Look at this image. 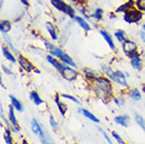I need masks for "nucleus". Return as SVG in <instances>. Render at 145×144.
Masks as SVG:
<instances>
[{
    "instance_id": "nucleus-1",
    "label": "nucleus",
    "mask_w": 145,
    "mask_h": 144,
    "mask_svg": "<svg viewBox=\"0 0 145 144\" xmlns=\"http://www.w3.org/2000/svg\"><path fill=\"white\" fill-rule=\"evenodd\" d=\"M94 93L103 101H112L114 99V87L112 81L106 76H102L91 82Z\"/></svg>"
},
{
    "instance_id": "nucleus-2",
    "label": "nucleus",
    "mask_w": 145,
    "mask_h": 144,
    "mask_svg": "<svg viewBox=\"0 0 145 144\" xmlns=\"http://www.w3.org/2000/svg\"><path fill=\"white\" fill-rule=\"evenodd\" d=\"M101 71L103 75L109 78L114 83H116L123 88H128V83L126 81V76L124 72H121L120 69H114L110 65L106 64L101 65Z\"/></svg>"
},
{
    "instance_id": "nucleus-3",
    "label": "nucleus",
    "mask_w": 145,
    "mask_h": 144,
    "mask_svg": "<svg viewBox=\"0 0 145 144\" xmlns=\"http://www.w3.org/2000/svg\"><path fill=\"white\" fill-rule=\"evenodd\" d=\"M44 45H45V47H46L48 54L52 55L53 57L58 58L59 60H60L62 63H64L65 65H69V66H72V67H77L76 62L74 61L72 58L69 55L66 54L62 48L56 46L55 44L48 42V41H46V40L44 41Z\"/></svg>"
},
{
    "instance_id": "nucleus-4",
    "label": "nucleus",
    "mask_w": 145,
    "mask_h": 144,
    "mask_svg": "<svg viewBox=\"0 0 145 144\" xmlns=\"http://www.w3.org/2000/svg\"><path fill=\"white\" fill-rule=\"evenodd\" d=\"M143 19V13L139 11L136 7H131V10L123 14V20L128 24H133V23H139Z\"/></svg>"
},
{
    "instance_id": "nucleus-5",
    "label": "nucleus",
    "mask_w": 145,
    "mask_h": 144,
    "mask_svg": "<svg viewBox=\"0 0 145 144\" xmlns=\"http://www.w3.org/2000/svg\"><path fill=\"white\" fill-rule=\"evenodd\" d=\"M121 46H122V52L127 58H131L134 55L139 54V46L134 40L127 38L123 43L121 44Z\"/></svg>"
},
{
    "instance_id": "nucleus-6",
    "label": "nucleus",
    "mask_w": 145,
    "mask_h": 144,
    "mask_svg": "<svg viewBox=\"0 0 145 144\" xmlns=\"http://www.w3.org/2000/svg\"><path fill=\"white\" fill-rule=\"evenodd\" d=\"M15 107L13 105H10L8 106V121L11 123V130L12 133L15 134V135H17V134L20 133V125H19V122L17 118H16V115H15Z\"/></svg>"
},
{
    "instance_id": "nucleus-7",
    "label": "nucleus",
    "mask_w": 145,
    "mask_h": 144,
    "mask_svg": "<svg viewBox=\"0 0 145 144\" xmlns=\"http://www.w3.org/2000/svg\"><path fill=\"white\" fill-rule=\"evenodd\" d=\"M60 75L62 76L63 79L67 80V81H75L78 78L79 73L75 69V67H72L69 65H65L64 69H62L61 73H60Z\"/></svg>"
},
{
    "instance_id": "nucleus-8",
    "label": "nucleus",
    "mask_w": 145,
    "mask_h": 144,
    "mask_svg": "<svg viewBox=\"0 0 145 144\" xmlns=\"http://www.w3.org/2000/svg\"><path fill=\"white\" fill-rule=\"evenodd\" d=\"M17 62H18V64L20 65V67H21V69L26 73L34 72V69H35V67H36V66H35L32 62L29 61L25 56H23V55H21V54H18Z\"/></svg>"
},
{
    "instance_id": "nucleus-9",
    "label": "nucleus",
    "mask_w": 145,
    "mask_h": 144,
    "mask_svg": "<svg viewBox=\"0 0 145 144\" xmlns=\"http://www.w3.org/2000/svg\"><path fill=\"white\" fill-rule=\"evenodd\" d=\"M82 74H83V76L87 79V81H89V82H93L94 80L98 79V78L103 76V73L99 72L97 69H89V67H84L82 69Z\"/></svg>"
},
{
    "instance_id": "nucleus-10",
    "label": "nucleus",
    "mask_w": 145,
    "mask_h": 144,
    "mask_svg": "<svg viewBox=\"0 0 145 144\" xmlns=\"http://www.w3.org/2000/svg\"><path fill=\"white\" fill-rule=\"evenodd\" d=\"M45 59H46V61L48 62L51 65H53V66L55 67V69H56V71H58L59 73H61V71L64 69V66H65V64H64V63H62L59 59L53 57V56L50 55V54L45 56Z\"/></svg>"
},
{
    "instance_id": "nucleus-11",
    "label": "nucleus",
    "mask_w": 145,
    "mask_h": 144,
    "mask_svg": "<svg viewBox=\"0 0 145 144\" xmlns=\"http://www.w3.org/2000/svg\"><path fill=\"white\" fill-rule=\"evenodd\" d=\"M99 34L101 35V37L104 39L107 45L109 46V48L112 50H116V45H115V42H114V39H112V35L109 34L108 32H106L105 29H99Z\"/></svg>"
},
{
    "instance_id": "nucleus-12",
    "label": "nucleus",
    "mask_w": 145,
    "mask_h": 144,
    "mask_svg": "<svg viewBox=\"0 0 145 144\" xmlns=\"http://www.w3.org/2000/svg\"><path fill=\"white\" fill-rule=\"evenodd\" d=\"M1 128H3V134H2V138L5 144H14V138H13V133L10 127L3 125L2 123L0 124Z\"/></svg>"
},
{
    "instance_id": "nucleus-13",
    "label": "nucleus",
    "mask_w": 145,
    "mask_h": 144,
    "mask_svg": "<svg viewBox=\"0 0 145 144\" xmlns=\"http://www.w3.org/2000/svg\"><path fill=\"white\" fill-rule=\"evenodd\" d=\"M129 61H131V65L134 67L136 71H142V66H143V61H142V58L140 54H136L134 56H131L129 58Z\"/></svg>"
},
{
    "instance_id": "nucleus-14",
    "label": "nucleus",
    "mask_w": 145,
    "mask_h": 144,
    "mask_svg": "<svg viewBox=\"0 0 145 144\" xmlns=\"http://www.w3.org/2000/svg\"><path fill=\"white\" fill-rule=\"evenodd\" d=\"M60 98H61V95L58 94V93H56L54 96V101L55 103L57 104V107H58V111L60 113V115H62V117H64L67 112V107H66V105L60 100Z\"/></svg>"
},
{
    "instance_id": "nucleus-15",
    "label": "nucleus",
    "mask_w": 145,
    "mask_h": 144,
    "mask_svg": "<svg viewBox=\"0 0 145 144\" xmlns=\"http://www.w3.org/2000/svg\"><path fill=\"white\" fill-rule=\"evenodd\" d=\"M29 99H31V101H32L36 106H38V107L46 105L45 104V102L42 100V98L40 97L39 93L36 92V90H32V92H29Z\"/></svg>"
},
{
    "instance_id": "nucleus-16",
    "label": "nucleus",
    "mask_w": 145,
    "mask_h": 144,
    "mask_svg": "<svg viewBox=\"0 0 145 144\" xmlns=\"http://www.w3.org/2000/svg\"><path fill=\"white\" fill-rule=\"evenodd\" d=\"M1 53L3 55L4 59H7L8 62H11V63H16L17 62V59L15 58L14 54L12 53L10 48L5 45V44H2V46H1Z\"/></svg>"
},
{
    "instance_id": "nucleus-17",
    "label": "nucleus",
    "mask_w": 145,
    "mask_h": 144,
    "mask_svg": "<svg viewBox=\"0 0 145 144\" xmlns=\"http://www.w3.org/2000/svg\"><path fill=\"white\" fill-rule=\"evenodd\" d=\"M114 121L116 124L118 125H121L123 127H128V122L131 121V117L128 115H120V116H116L114 118Z\"/></svg>"
},
{
    "instance_id": "nucleus-18",
    "label": "nucleus",
    "mask_w": 145,
    "mask_h": 144,
    "mask_svg": "<svg viewBox=\"0 0 145 144\" xmlns=\"http://www.w3.org/2000/svg\"><path fill=\"white\" fill-rule=\"evenodd\" d=\"M31 130H32V132H33L36 136H38V137H39L40 135H42L44 132L43 127L40 125V123L38 122L35 118L32 119V121H31Z\"/></svg>"
},
{
    "instance_id": "nucleus-19",
    "label": "nucleus",
    "mask_w": 145,
    "mask_h": 144,
    "mask_svg": "<svg viewBox=\"0 0 145 144\" xmlns=\"http://www.w3.org/2000/svg\"><path fill=\"white\" fill-rule=\"evenodd\" d=\"M45 29L48 32L52 39L55 40V41L58 40V32H57V29H56V26L52 22H46L45 23Z\"/></svg>"
},
{
    "instance_id": "nucleus-20",
    "label": "nucleus",
    "mask_w": 145,
    "mask_h": 144,
    "mask_svg": "<svg viewBox=\"0 0 145 144\" xmlns=\"http://www.w3.org/2000/svg\"><path fill=\"white\" fill-rule=\"evenodd\" d=\"M78 113H80V114H82V115L85 117V118H87L88 120H91V121H93V122L95 123H100V120L96 117V116L93 114V113H91L88 109H85V108H78Z\"/></svg>"
},
{
    "instance_id": "nucleus-21",
    "label": "nucleus",
    "mask_w": 145,
    "mask_h": 144,
    "mask_svg": "<svg viewBox=\"0 0 145 144\" xmlns=\"http://www.w3.org/2000/svg\"><path fill=\"white\" fill-rule=\"evenodd\" d=\"M135 7V4L133 3V2L127 1V2L121 4V5H119V7H117L116 10H115V14H125L128 10H131V7Z\"/></svg>"
},
{
    "instance_id": "nucleus-22",
    "label": "nucleus",
    "mask_w": 145,
    "mask_h": 144,
    "mask_svg": "<svg viewBox=\"0 0 145 144\" xmlns=\"http://www.w3.org/2000/svg\"><path fill=\"white\" fill-rule=\"evenodd\" d=\"M127 97L131 98V100L136 101V102H138V101H140L142 99V94L141 92L138 90V88H131V90H129L128 92L126 93Z\"/></svg>"
},
{
    "instance_id": "nucleus-23",
    "label": "nucleus",
    "mask_w": 145,
    "mask_h": 144,
    "mask_svg": "<svg viewBox=\"0 0 145 144\" xmlns=\"http://www.w3.org/2000/svg\"><path fill=\"white\" fill-rule=\"evenodd\" d=\"M75 20H76V22L79 24L80 27H81L82 29H84L85 32H89V31L91 29L89 23H88L83 17H81V16H76V17H75Z\"/></svg>"
},
{
    "instance_id": "nucleus-24",
    "label": "nucleus",
    "mask_w": 145,
    "mask_h": 144,
    "mask_svg": "<svg viewBox=\"0 0 145 144\" xmlns=\"http://www.w3.org/2000/svg\"><path fill=\"white\" fill-rule=\"evenodd\" d=\"M10 100H11V104L15 107V109L19 113H22L24 111L23 108V104L21 103V101H19L17 98L15 97L14 95H10Z\"/></svg>"
},
{
    "instance_id": "nucleus-25",
    "label": "nucleus",
    "mask_w": 145,
    "mask_h": 144,
    "mask_svg": "<svg viewBox=\"0 0 145 144\" xmlns=\"http://www.w3.org/2000/svg\"><path fill=\"white\" fill-rule=\"evenodd\" d=\"M50 1H51L52 5L54 7V9H56L59 12L64 13V11H65V4H66L65 1H63V0H50Z\"/></svg>"
},
{
    "instance_id": "nucleus-26",
    "label": "nucleus",
    "mask_w": 145,
    "mask_h": 144,
    "mask_svg": "<svg viewBox=\"0 0 145 144\" xmlns=\"http://www.w3.org/2000/svg\"><path fill=\"white\" fill-rule=\"evenodd\" d=\"M12 29V22L10 20H2L0 22V32L2 35H5Z\"/></svg>"
},
{
    "instance_id": "nucleus-27",
    "label": "nucleus",
    "mask_w": 145,
    "mask_h": 144,
    "mask_svg": "<svg viewBox=\"0 0 145 144\" xmlns=\"http://www.w3.org/2000/svg\"><path fill=\"white\" fill-rule=\"evenodd\" d=\"M114 36L115 38L117 39L118 42H120V44H122L127 39V36H126V32L124 31V29H117L116 32L114 33Z\"/></svg>"
},
{
    "instance_id": "nucleus-28",
    "label": "nucleus",
    "mask_w": 145,
    "mask_h": 144,
    "mask_svg": "<svg viewBox=\"0 0 145 144\" xmlns=\"http://www.w3.org/2000/svg\"><path fill=\"white\" fill-rule=\"evenodd\" d=\"M103 16H104V11L100 9V7H97L96 10H95L94 14H93V18L96 20V21H101L102 19H103Z\"/></svg>"
},
{
    "instance_id": "nucleus-29",
    "label": "nucleus",
    "mask_w": 145,
    "mask_h": 144,
    "mask_svg": "<svg viewBox=\"0 0 145 144\" xmlns=\"http://www.w3.org/2000/svg\"><path fill=\"white\" fill-rule=\"evenodd\" d=\"M39 138H40V141H41V143L42 144H55L54 141L52 140V138L47 135V133L45 132V130L43 132L42 135H40Z\"/></svg>"
},
{
    "instance_id": "nucleus-30",
    "label": "nucleus",
    "mask_w": 145,
    "mask_h": 144,
    "mask_svg": "<svg viewBox=\"0 0 145 144\" xmlns=\"http://www.w3.org/2000/svg\"><path fill=\"white\" fill-rule=\"evenodd\" d=\"M135 121L138 124V126L141 127V130L145 133V119L142 117L141 115H138V114H135Z\"/></svg>"
},
{
    "instance_id": "nucleus-31",
    "label": "nucleus",
    "mask_w": 145,
    "mask_h": 144,
    "mask_svg": "<svg viewBox=\"0 0 145 144\" xmlns=\"http://www.w3.org/2000/svg\"><path fill=\"white\" fill-rule=\"evenodd\" d=\"M64 14L67 15L69 18H72V19H75V17H76V12H75V9H74V7L69 3L65 4V11H64Z\"/></svg>"
},
{
    "instance_id": "nucleus-32",
    "label": "nucleus",
    "mask_w": 145,
    "mask_h": 144,
    "mask_svg": "<svg viewBox=\"0 0 145 144\" xmlns=\"http://www.w3.org/2000/svg\"><path fill=\"white\" fill-rule=\"evenodd\" d=\"M2 36H3L4 41H5V43L8 45V47H10V48H12V50L14 52L15 54H18V50H17V48L14 46V44H13V42H12V40L7 36V34H5V35H2Z\"/></svg>"
},
{
    "instance_id": "nucleus-33",
    "label": "nucleus",
    "mask_w": 145,
    "mask_h": 144,
    "mask_svg": "<svg viewBox=\"0 0 145 144\" xmlns=\"http://www.w3.org/2000/svg\"><path fill=\"white\" fill-rule=\"evenodd\" d=\"M134 4L136 9H138L142 13H145V0H137Z\"/></svg>"
},
{
    "instance_id": "nucleus-34",
    "label": "nucleus",
    "mask_w": 145,
    "mask_h": 144,
    "mask_svg": "<svg viewBox=\"0 0 145 144\" xmlns=\"http://www.w3.org/2000/svg\"><path fill=\"white\" fill-rule=\"evenodd\" d=\"M61 98H64V99H66V100L72 101V102L76 103V104L81 105V102H80V101L78 100L76 97H74V96H71V95H69V94H61Z\"/></svg>"
},
{
    "instance_id": "nucleus-35",
    "label": "nucleus",
    "mask_w": 145,
    "mask_h": 144,
    "mask_svg": "<svg viewBox=\"0 0 145 144\" xmlns=\"http://www.w3.org/2000/svg\"><path fill=\"white\" fill-rule=\"evenodd\" d=\"M112 137L115 139V140L118 142L119 144H125V142H124V140L122 139V137H121V135H119V134L117 133V132H115V130H112Z\"/></svg>"
},
{
    "instance_id": "nucleus-36",
    "label": "nucleus",
    "mask_w": 145,
    "mask_h": 144,
    "mask_svg": "<svg viewBox=\"0 0 145 144\" xmlns=\"http://www.w3.org/2000/svg\"><path fill=\"white\" fill-rule=\"evenodd\" d=\"M48 121H50V125H51V127L53 128V130H58V123H57L56 119L54 118V116H53V115H50Z\"/></svg>"
},
{
    "instance_id": "nucleus-37",
    "label": "nucleus",
    "mask_w": 145,
    "mask_h": 144,
    "mask_svg": "<svg viewBox=\"0 0 145 144\" xmlns=\"http://www.w3.org/2000/svg\"><path fill=\"white\" fill-rule=\"evenodd\" d=\"M112 102L115 103V104L118 106V107H121V106H123L124 103H125V100H124L123 97H118V98H115L112 99Z\"/></svg>"
},
{
    "instance_id": "nucleus-38",
    "label": "nucleus",
    "mask_w": 145,
    "mask_h": 144,
    "mask_svg": "<svg viewBox=\"0 0 145 144\" xmlns=\"http://www.w3.org/2000/svg\"><path fill=\"white\" fill-rule=\"evenodd\" d=\"M98 130H99V132H100V133L102 134V136H103V138H104V139H105V140H106V142H107V143H108V144H112V141L110 140V138H109V136H108V135H107V134H106L105 130H103L102 127H99Z\"/></svg>"
},
{
    "instance_id": "nucleus-39",
    "label": "nucleus",
    "mask_w": 145,
    "mask_h": 144,
    "mask_svg": "<svg viewBox=\"0 0 145 144\" xmlns=\"http://www.w3.org/2000/svg\"><path fill=\"white\" fill-rule=\"evenodd\" d=\"M1 69H2V72L5 74V75H8V76H11V75H13V72H12L11 69H8L7 66H5L4 64H2L1 65Z\"/></svg>"
},
{
    "instance_id": "nucleus-40",
    "label": "nucleus",
    "mask_w": 145,
    "mask_h": 144,
    "mask_svg": "<svg viewBox=\"0 0 145 144\" xmlns=\"http://www.w3.org/2000/svg\"><path fill=\"white\" fill-rule=\"evenodd\" d=\"M139 36H140V38H141L142 42L144 43L145 45V32L144 31H141V32H139Z\"/></svg>"
},
{
    "instance_id": "nucleus-41",
    "label": "nucleus",
    "mask_w": 145,
    "mask_h": 144,
    "mask_svg": "<svg viewBox=\"0 0 145 144\" xmlns=\"http://www.w3.org/2000/svg\"><path fill=\"white\" fill-rule=\"evenodd\" d=\"M20 2H21L22 4H24L25 7H29V0H20Z\"/></svg>"
},
{
    "instance_id": "nucleus-42",
    "label": "nucleus",
    "mask_w": 145,
    "mask_h": 144,
    "mask_svg": "<svg viewBox=\"0 0 145 144\" xmlns=\"http://www.w3.org/2000/svg\"><path fill=\"white\" fill-rule=\"evenodd\" d=\"M0 86H1V88H5L3 82H2V77H0Z\"/></svg>"
},
{
    "instance_id": "nucleus-43",
    "label": "nucleus",
    "mask_w": 145,
    "mask_h": 144,
    "mask_svg": "<svg viewBox=\"0 0 145 144\" xmlns=\"http://www.w3.org/2000/svg\"><path fill=\"white\" fill-rule=\"evenodd\" d=\"M21 144H29V141L26 140V139H24V138H22Z\"/></svg>"
},
{
    "instance_id": "nucleus-44",
    "label": "nucleus",
    "mask_w": 145,
    "mask_h": 144,
    "mask_svg": "<svg viewBox=\"0 0 145 144\" xmlns=\"http://www.w3.org/2000/svg\"><path fill=\"white\" fill-rule=\"evenodd\" d=\"M34 73H35V74H40L41 72H40L38 69H36V67H35V69H34Z\"/></svg>"
},
{
    "instance_id": "nucleus-45",
    "label": "nucleus",
    "mask_w": 145,
    "mask_h": 144,
    "mask_svg": "<svg viewBox=\"0 0 145 144\" xmlns=\"http://www.w3.org/2000/svg\"><path fill=\"white\" fill-rule=\"evenodd\" d=\"M124 74H125V76H126V78H128V77L131 76V74H129L128 72H124Z\"/></svg>"
},
{
    "instance_id": "nucleus-46",
    "label": "nucleus",
    "mask_w": 145,
    "mask_h": 144,
    "mask_svg": "<svg viewBox=\"0 0 145 144\" xmlns=\"http://www.w3.org/2000/svg\"><path fill=\"white\" fill-rule=\"evenodd\" d=\"M142 90H143V93H145V84H142Z\"/></svg>"
},
{
    "instance_id": "nucleus-47",
    "label": "nucleus",
    "mask_w": 145,
    "mask_h": 144,
    "mask_svg": "<svg viewBox=\"0 0 145 144\" xmlns=\"http://www.w3.org/2000/svg\"><path fill=\"white\" fill-rule=\"evenodd\" d=\"M142 31H144V32H145V23L142 25Z\"/></svg>"
},
{
    "instance_id": "nucleus-48",
    "label": "nucleus",
    "mask_w": 145,
    "mask_h": 144,
    "mask_svg": "<svg viewBox=\"0 0 145 144\" xmlns=\"http://www.w3.org/2000/svg\"><path fill=\"white\" fill-rule=\"evenodd\" d=\"M128 1H131V2H133V3H135V2L137 1V0H128Z\"/></svg>"
},
{
    "instance_id": "nucleus-49",
    "label": "nucleus",
    "mask_w": 145,
    "mask_h": 144,
    "mask_svg": "<svg viewBox=\"0 0 145 144\" xmlns=\"http://www.w3.org/2000/svg\"><path fill=\"white\" fill-rule=\"evenodd\" d=\"M72 2H75V3H76V1H77V0H72Z\"/></svg>"
},
{
    "instance_id": "nucleus-50",
    "label": "nucleus",
    "mask_w": 145,
    "mask_h": 144,
    "mask_svg": "<svg viewBox=\"0 0 145 144\" xmlns=\"http://www.w3.org/2000/svg\"><path fill=\"white\" fill-rule=\"evenodd\" d=\"M144 59H145V55H144Z\"/></svg>"
},
{
    "instance_id": "nucleus-51",
    "label": "nucleus",
    "mask_w": 145,
    "mask_h": 144,
    "mask_svg": "<svg viewBox=\"0 0 145 144\" xmlns=\"http://www.w3.org/2000/svg\"><path fill=\"white\" fill-rule=\"evenodd\" d=\"M125 144H128V143H125Z\"/></svg>"
}]
</instances>
